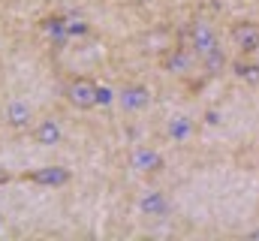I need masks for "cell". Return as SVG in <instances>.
Returning a JSON list of instances; mask_svg holds the SVG:
<instances>
[{
	"label": "cell",
	"mask_w": 259,
	"mask_h": 241,
	"mask_svg": "<svg viewBox=\"0 0 259 241\" xmlns=\"http://www.w3.org/2000/svg\"><path fill=\"white\" fill-rule=\"evenodd\" d=\"M121 103H124V109H145L151 103V91L145 85H127L121 91Z\"/></svg>",
	"instance_id": "52a82bcc"
},
{
	"label": "cell",
	"mask_w": 259,
	"mask_h": 241,
	"mask_svg": "<svg viewBox=\"0 0 259 241\" xmlns=\"http://www.w3.org/2000/svg\"><path fill=\"white\" fill-rule=\"evenodd\" d=\"M30 136H33V142L36 145H58L61 142V120L58 118H42L36 120L33 127H30Z\"/></svg>",
	"instance_id": "5b68a950"
},
{
	"label": "cell",
	"mask_w": 259,
	"mask_h": 241,
	"mask_svg": "<svg viewBox=\"0 0 259 241\" xmlns=\"http://www.w3.org/2000/svg\"><path fill=\"white\" fill-rule=\"evenodd\" d=\"M6 181H9V172H6V169H3V163H0V187H3Z\"/></svg>",
	"instance_id": "ba28073f"
},
{
	"label": "cell",
	"mask_w": 259,
	"mask_h": 241,
	"mask_svg": "<svg viewBox=\"0 0 259 241\" xmlns=\"http://www.w3.org/2000/svg\"><path fill=\"white\" fill-rule=\"evenodd\" d=\"M64 100L75 112H91L103 100V88L94 75H69L64 82Z\"/></svg>",
	"instance_id": "7a4b0ae2"
},
{
	"label": "cell",
	"mask_w": 259,
	"mask_h": 241,
	"mask_svg": "<svg viewBox=\"0 0 259 241\" xmlns=\"http://www.w3.org/2000/svg\"><path fill=\"white\" fill-rule=\"evenodd\" d=\"M229 39L238 49L241 58H250L259 52V18H238L229 24Z\"/></svg>",
	"instance_id": "3957f363"
},
{
	"label": "cell",
	"mask_w": 259,
	"mask_h": 241,
	"mask_svg": "<svg viewBox=\"0 0 259 241\" xmlns=\"http://www.w3.org/2000/svg\"><path fill=\"white\" fill-rule=\"evenodd\" d=\"M18 181H30V184H42V187H64V184H69V172L64 166H42L33 172H21Z\"/></svg>",
	"instance_id": "277c9868"
},
{
	"label": "cell",
	"mask_w": 259,
	"mask_h": 241,
	"mask_svg": "<svg viewBox=\"0 0 259 241\" xmlns=\"http://www.w3.org/2000/svg\"><path fill=\"white\" fill-rule=\"evenodd\" d=\"M6 124H9L12 130H30V127H33V109H30V103L12 100V103L6 106Z\"/></svg>",
	"instance_id": "8992f818"
},
{
	"label": "cell",
	"mask_w": 259,
	"mask_h": 241,
	"mask_svg": "<svg viewBox=\"0 0 259 241\" xmlns=\"http://www.w3.org/2000/svg\"><path fill=\"white\" fill-rule=\"evenodd\" d=\"M181 39L190 46V52L208 75H220L226 69V52L220 49V36L208 18H193L187 24V33H181Z\"/></svg>",
	"instance_id": "6da1fadb"
}]
</instances>
